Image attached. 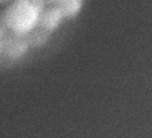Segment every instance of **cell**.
Segmentation results:
<instances>
[{
    "label": "cell",
    "mask_w": 152,
    "mask_h": 138,
    "mask_svg": "<svg viewBox=\"0 0 152 138\" xmlns=\"http://www.w3.org/2000/svg\"><path fill=\"white\" fill-rule=\"evenodd\" d=\"M3 43L5 53L10 58L18 59L22 57L27 51L29 46L27 36L12 33Z\"/></svg>",
    "instance_id": "obj_2"
},
{
    "label": "cell",
    "mask_w": 152,
    "mask_h": 138,
    "mask_svg": "<svg viewBox=\"0 0 152 138\" xmlns=\"http://www.w3.org/2000/svg\"><path fill=\"white\" fill-rule=\"evenodd\" d=\"M1 39H0V49H1Z\"/></svg>",
    "instance_id": "obj_6"
},
{
    "label": "cell",
    "mask_w": 152,
    "mask_h": 138,
    "mask_svg": "<svg viewBox=\"0 0 152 138\" xmlns=\"http://www.w3.org/2000/svg\"><path fill=\"white\" fill-rule=\"evenodd\" d=\"M11 0H0V4H5L7 2H10Z\"/></svg>",
    "instance_id": "obj_5"
},
{
    "label": "cell",
    "mask_w": 152,
    "mask_h": 138,
    "mask_svg": "<svg viewBox=\"0 0 152 138\" xmlns=\"http://www.w3.org/2000/svg\"><path fill=\"white\" fill-rule=\"evenodd\" d=\"M40 14L31 0H14L4 10L2 18L12 33L27 36L37 26Z\"/></svg>",
    "instance_id": "obj_1"
},
{
    "label": "cell",
    "mask_w": 152,
    "mask_h": 138,
    "mask_svg": "<svg viewBox=\"0 0 152 138\" xmlns=\"http://www.w3.org/2000/svg\"><path fill=\"white\" fill-rule=\"evenodd\" d=\"M64 18L63 14L57 8L45 7L39 15L37 27L50 33L58 27Z\"/></svg>",
    "instance_id": "obj_3"
},
{
    "label": "cell",
    "mask_w": 152,
    "mask_h": 138,
    "mask_svg": "<svg viewBox=\"0 0 152 138\" xmlns=\"http://www.w3.org/2000/svg\"><path fill=\"white\" fill-rule=\"evenodd\" d=\"M46 4L59 9L64 18L75 16L82 7L83 0H45Z\"/></svg>",
    "instance_id": "obj_4"
}]
</instances>
